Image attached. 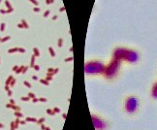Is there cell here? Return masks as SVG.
I'll list each match as a JSON object with an SVG mask.
<instances>
[{"mask_svg": "<svg viewBox=\"0 0 157 130\" xmlns=\"http://www.w3.org/2000/svg\"><path fill=\"white\" fill-rule=\"evenodd\" d=\"M113 57L116 59H124L128 62H136L139 59L138 52L127 49H117L113 52Z\"/></svg>", "mask_w": 157, "mask_h": 130, "instance_id": "1", "label": "cell"}, {"mask_svg": "<svg viewBox=\"0 0 157 130\" xmlns=\"http://www.w3.org/2000/svg\"><path fill=\"white\" fill-rule=\"evenodd\" d=\"M119 65H120V61L118 59L113 58V59L110 62V64H109V66L107 68H105L104 72H105V76L107 78L111 79L117 75V71L119 69Z\"/></svg>", "mask_w": 157, "mask_h": 130, "instance_id": "2", "label": "cell"}, {"mask_svg": "<svg viewBox=\"0 0 157 130\" xmlns=\"http://www.w3.org/2000/svg\"><path fill=\"white\" fill-rule=\"evenodd\" d=\"M105 71L103 63L99 61H92L86 64V72L88 74H98Z\"/></svg>", "mask_w": 157, "mask_h": 130, "instance_id": "3", "label": "cell"}, {"mask_svg": "<svg viewBox=\"0 0 157 130\" xmlns=\"http://www.w3.org/2000/svg\"><path fill=\"white\" fill-rule=\"evenodd\" d=\"M138 109V99L134 96H130L125 101V110L129 114L135 113Z\"/></svg>", "mask_w": 157, "mask_h": 130, "instance_id": "4", "label": "cell"}, {"mask_svg": "<svg viewBox=\"0 0 157 130\" xmlns=\"http://www.w3.org/2000/svg\"><path fill=\"white\" fill-rule=\"evenodd\" d=\"M92 120H93V124L94 126L97 128V129H104L106 127V123L104 120H102L101 119L97 117H92Z\"/></svg>", "mask_w": 157, "mask_h": 130, "instance_id": "5", "label": "cell"}, {"mask_svg": "<svg viewBox=\"0 0 157 130\" xmlns=\"http://www.w3.org/2000/svg\"><path fill=\"white\" fill-rule=\"evenodd\" d=\"M152 96L154 98H157V84H155L153 86V88H152Z\"/></svg>", "mask_w": 157, "mask_h": 130, "instance_id": "6", "label": "cell"}, {"mask_svg": "<svg viewBox=\"0 0 157 130\" xmlns=\"http://www.w3.org/2000/svg\"><path fill=\"white\" fill-rule=\"evenodd\" d=\"M50 13H51V12H50L49 10H48V11H46V12H45V14H44V17H47L48 16L50 15Z\"/></svg>", "mask_w": 157, "mask_h": 130, "instance_id": "7", "label": "cell"}, {"mask_svg": "<svg viewBox=\"0 0 157 130\" xmlns=\"http://www.w3.org/2000/svg\"><path fill=\"white\" fill-rule=\"evenodd\" d=\"M30 1H31L34 5H36V6H38L39 5V3H38V1L37 0H30Z\"/></svg>", "mask_w": 157, "mask_h": 130, "instance_id": "8", "label": "cell"}, {"mask_svg": "<svg viewBox=\"0 0 157 130\" xmlns=\"http://www.w3.org/2000/svg\"><path fill=\"white\" fill-rule=\"evenodd\" d=\"M21 22L23 23V25H25V28H28V25H27V23L25 22V20H22V21H21Z\"/></svg>", "mask_w": 157, "mask_h": 130, "instance_id": "9", "label": "cell"}, {"mask_svg": "<svg viewBox=\"0 0 157 130\" xmlns=\"http://www.w3.org/2000/svg\"><path fill=\"white\" fill-rule=\"evenodd\" d=\"M5 3H6V5H7V7L11 9V4H10V2L8 1V0H6V1H5Z\"/></svg>", "mask_w": 157, "mask_h": 130, "instance_id": "10", "label": "cell"}, {"mask_svg": "<svg viewBox=\"0 0 157 130\" xmlns=\"http://www.w3.org/2000/svg\"><path fill=\"white\" fill-rule=\"evenodd\" d=\"M4 28H5V23H2L1 26H0V30L3 31V30H4Z\"/></svg>", "mask_w": 157, "mask_h": 130, "instance_id": "11", "label": "cell"}, {"mask_svg": "<svg viewBox=\"0 0 157 130\" xmlns=\"http://www.w3.org/2000/svg\"><path fill=\"white\" fill-rule=\"evenodd\" d=\"M33 11H34V12H39V11H40V8H39V7H35V8L33 9Z\"/></svg>", "mask_w": 157, "mask_h": 130, "instance_id": "12", "label": "cell"}, {"mask_svg": "<svg viewBox=\"0 0 157 130\" xmlns=\"http://www.w3.org/2000/svg\"><path fill=\"white\" fill-rule=\"evenodd\" d=\"M13 12V8H11V9H8L7 11H6V13H12Z\"/></svg>", "mask_w": 157, "mask_h": 130, "instance_id": "13", "label": "cell"}, {"mask_svg": "<svg viewBox=\"0 0 157 130\" xmlns=\"http://www.w3.org/2000/svg\"><path fill=\"white\" fill-rule=\"evenodd\" d=\"M46 3H47V4H52V3H51V0H46Z\"/></svg>", "mask_w": 157, "mask_h": 130, "instance_id": "14", "label": "cell"}, {"mask_svg": "<svg viewBox=\"0 0 157 130\" xmlns=\"http://www.w3.org/2000/svg\"><path fill=\"white\" fill-rule=\"evenodd\" d=\"M57 19V16H53L52 17V20H56Z\"/></svg>", "mask_w": 157, "mask_h": 130, "instance_id": "15", "label": "cell"}, {"mask_svg": "<svg viewBox=\"0 0 157 130\" xmlns=\"http://www.w3.org/2000/svg\"><path fill=\"white\" fill-rule=\"evenodd\" d=\"M17 26H19L20 28H22V27H25V26H22V25H21V23H20V25H17Z\"/></svg>", "mask_w": 157, "mask_h": 130, "instance_id": "16", "label": "cell"}, {"mask_svg": "<svg viewBox=\"0 0 157 130\" xmlns=\"http://www.w3.org/2000/svg\"><path fill=\"white\" fill-rule=\"evenodd\" d=\"M1 13H2V14H5V13H6V11H5V10H1Z\"/></svg>", "mask_w": 157, "mask_h": 130, "instance_id": "17", "label": "cell"}]
</instances>
